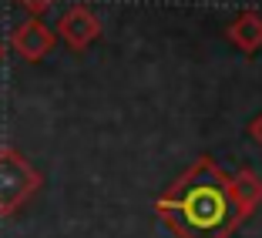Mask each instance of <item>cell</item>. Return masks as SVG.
Returning <instances> with one entry per match:
<instances>
[{"label":"cell","instance_id":"7","mask_svg":"<svg viewBox=\"0 0 262 238\" xmlns=\"http://www.w3.org/2000/svg\"><path fill=\"white\" fill-rule=\"evenodd\" d=\"M14 4H17V7H24L31 17H40L44 10H51V7H54L57 0H14Z\"/></svg>","mask_w":262,"mask_h":238},{"label":"cell","instance_id":"1","mask_svg":"<svg viewBox=\"0 0 262 238\" xmlns=\"http://www.w3.org/2000/svg\"><path fill=\"white\" fill-rule=\"evenodd\" d=\"M155 215L175 238H232L246 222L229 175L212 154H199L158 195Z\"/></svg>","mask_w":262,"mask_h":238},{"label":"cell","instance_id":"3","mask_svg":"<svg viewBox=\"0 0 262 238\" xmlns=\"http://www.w3.org/2000/svg\"><path fill=\"white\" fill-rule=\"evenodd\" d=\"M54 34L71 47V51L81 54V51H88V47L101 37V17L94 14L88 4H71V7L61 14Z\"/></svg>","mask_w":262,"mask_h":238},{"label":"cell","instance_id":"5","mask_svg":"<svg viewBox=\"0 0 262 238\" xmlns=\"http://www.w3.org/2000/svg\"><path fill=\"white\" fill-rule=\"evenodd\" d=\"M225 40L239 47L242 54H255L262 47V14L259 10H239L225 23Z\"/></svg>","mask_w":262,"mask_h":238},{"label":"cell","instance_id":"2","mask_svg":"<svg viewBox=\"0 0 262 238\" xmlns=\"http://www.w3.org/2000/svg\"><path fill=\"white\" fill-rule=\"evenodd\" d=\"M40 184H44V178L27 161V154L10 145L0 148V218L17 215L40 192Z\"/></svg>","mask_w":262,"mask_h":238},{"label":"cell","instance_id":"4","mask_svg":"<svg viewBox=\"0 0 262 238\" xmlns=\"http://www.w3.org/2000/svg\"><path fill=\"white\" fill-rule=\"evenodd\" d=\"M57 44V34L47 27L40 17H27L24 23H17L14 31H10V47H14V54L24 57L27 64H37L44 61Z\"/></svg>","mask_w":262,"mask_h":238},{"label":"cell","instance_id":"9","mask_svg":"<svg viewBox=\"0 0 262 238\" xmlns=\"http://www.w3.org/2000/svg\"><path fill=\"white\" fill-rule=\"evenodd\" d=\"M0 61H4V40H0Z\"/></svg>","mask_w":262,"mask_h":238},{"label":"cell","instance_id":"8","mask_svg":"<svg viewBox=\"0 0 262 238\" xmlns=\"http://www.w3.org/2000/svg\"><path fill=\"white\" fill-rule=\"evenodd\" d=\"M249 134H252V141H255V145L262 148V111H259V114L252 117V121H249Z\"/></svg>","mask_w":262,"mask_h":238},{"label":"cell","instance_id":"6","mask_svg":"<svg viewBox=\"0 0 262 238\" xmlns=\"http://www.w3.org/2000/svg\"><path fill=\"white\" fill-rule=\"evenodd\" d=\"M232 181V192H235V201H239V208L249 215H255V208L262 205V178L255 175L252 168H239L235 175L229 178Z\"/></svg>","mask_w":262,"mask_h":238}]
</instances>
